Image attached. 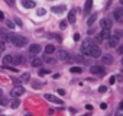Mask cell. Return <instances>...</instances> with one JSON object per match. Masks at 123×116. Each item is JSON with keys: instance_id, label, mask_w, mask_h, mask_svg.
<instances>
[{"instance_id": "1", "label": "cell", "mask_w": 123, "mask_h": 116, "mask_svg": "<svg viewBox=\"0 0 123 116\" xmlns=\"http://www.w3.org/2000/svg\"><path fill=\"white\" fill-rule=\"evenodd\" d=\"M10 41H12V44L15 46H25L28 44V39L23 38V36H20V35H12L10 36Z\"/></svg>"}, {"instance_id": "2", "label": "cell", "mask_w": 123, "mask_h": 116, "mask_svg": "<svg viewBox=\"0 0 123 116\" xmlns=\"http://www.w3.org/2000/svg\"><path fill=\"white\" fill-rule=\"evenodd\" d=\"M90 71H91V74H96V76H100V77L106 74V70H104L103 65H93L90 68Z\"/></svg>"}, {"instance_id": "3", "label": "cell", "mask_w": 123, "mask_h": 116, "mask_svg": "<svg viewBox=\"0 0 123 116\" xmlns=\"http://www.w3.org/2000/svg\"><path fill=\"white\" fill-rule=\"evenodd\" d=\"M90 55H91V57H94V58H98V57L101 55V49H100V46H98V45H96V44H93V45H91Z\"/></svg>"}, {"instance_id": "4", "label": "cell", "mask_w": 123, "mask_h": 116, "mask_svg": "<svg viewBox=\"0 0 123 116\" xmlns=\"http://www.w3.org/2000/svg\"><path fill=\"white\" fill-rule=\"evenodd\" d=\"M91 45H93V42H90V41H86V42L83 44V46H81V52H83L84 55H90Z\"/></svg>"}, {"instance_id": "5", "label": "cell", "mask_w": 123, "mask_h": 116, "mask_svg": "<svg viewBox=\"0 0 123 116\" xmlns=\"http://www.w3.org/2000/svg\"><path fill=\"white\" fill-rule=\"evenodd\" d=\"M25 93V89L22 87V86H18V87H15L13 90H12V96L13 97H19V96H22Z\"/></svg>"}, {"instance_id": "6", "label": "cell", "mask_w": 123, "mask_h": 116, "mask_svg": "<svg viewBox=\"0 0 123 116\" xmlns=\"http://www.w3.org/2000/svg\"><path fill=\"white\" fill-rule=\"evenodd\" d=\"M45 99L49 100V102H52V103H56V104H62V100L55 97V96H52V94H45Z\"/></svg>"}, {"instance_id": "7", "label": "cell", "mask_w": 123, "mask_h": 116, "mask_svg": "<svg viewBox=\"0 0 123 116\" xmlns=\"http://www.w3.org/2000/svg\"><path fill=\"white\" fill-rule=\"evenodd\" d=\"M100 26H101V29H110L111 28V20L110 19H101Z\"/></svg>"}, {"instance_id": "8", "label": "cell", "mask_w": 123, "mask_h": 116, "mask_svg": "<svg viewBox=\"0 0 123 116\" xmlns=\"http://www.w3.org/2000/svg\"><path fill=\"white\" fill-rule=\"evenodd\" d=\"M117 45H119V36L114 35V36H111V38L109 39V46L113 48V46H117Z\"/></svg>"}, {"instance_id": "9", "label": "cell", "mask_w": 123, "mask_h": 116, "mask_svg": "<svg viewBox=\"0 0 123 116\" xmlns=\"http://www.w3.org/2000/svg\"><path fill=\"white\" fill-rule=\"evenodd\" d=\"M29 52H31V54H33V55H36V54H39V52H41V46H39L38 44H33V45H31V46H29Z\"/></svg>"}, {"instance_id": "10", "label": "cell", "mask_w": 123, "mask_h": 116, "mask_svg": "<svg viewBox=\"0 0 123 116\" xmlns=\"http://www.w3.org/2000/svg\"><path fill=\"white\" fill-rule=\"evenodd\" d=\"M22 6L26 9H32V7H35V2L33 0H22Z\"/></svg>"}, {"instance_id": "11", "label": "cell", "mask_w": 123, "mask_h": 116, "mask_svg": "<svg viewBox=\"0 0 123 116\" xmlns=\"http://www.w3.org/2000/svg\"><path fill=\"white\" fill-rule=\"evenodd\" d=\"M58 58H59V60H68V58H70V54H68L67 51H64V49H59V51H58Z\"/></svg>"}, {"instance_id": "12", "label": "cell", "mask_w": 123, "mask_h": 116, "mask_svg": "<svg viewBox=\"0 0 123 116\" xmlns=\"http://www.w3.org/2000/svg\"><path fill=\"white\" fill-rule=\"evenodd\" d=\"M113 15H114V19H116V20H122V19H123V9H122V7L116 9Z\"/></svg>"}, {"instance_id": "13", "label": "cell", "mask_w": 123, "mask_h": 116, "mask_svg": "<svg viewBox=\"0 0 123 116\" xmlns=\"http://www.w3.org/2000/svg\"><path fill=\"white\" fill-rule=\"evenodd\" d=\"M65 10H67V7H65V6H54V7H52V12H54V13H56V15L64 13Z\"/></svg>"}, {"instance_id": "14", "label": "cell", "mask_w": 123, "mask_h": 116, "mask_svg": "<svg viewBox=\"0 0 123 116\" xmlns=\"http://www.w3.org/2000/svg\"><path fill=\"white\" fill-rule=\"evenodd\" d=\"M100 36H101L103 39H110V38H111L110 29H101V32H100Z\"/></svg>"}, {"instance_id": "15", "label": "cell", "mask_w": 123, "mask_h": 116, "mask_svg": "<svg viewBox=\"0 0 123 116\" xmlns=\"http://www.w3.org/2000/svg\"><path fill=\"white\" fill-rule=\"evenodd\" d=\"M75 20H77L75 10H71V12H68V22H70V23H75Z\"/></svg>"}, {"instance_id": "16", "label": "cell", "mask_w": 123, "mask_h": 116, "mask_svg": "<svg viewBox=\"0 0 123 116\" xmlns=\"http://www.w3.org/2000/svg\"><path fill=\"white\" fill-rule=\"evenodd\" d=\"M91 6H93V0H87V2H86V6H84V13H86V15L91 10Z\"/></svg>"}, {"instance_id": "17", "label": "cell", "mask_w": 123, "mask_h": 116, "mask_svg": "<svg viewBox=\"0 0 123 116\" xmlns=\"http://www.w3.org/2000/svg\"><path fill=\"white\" fill-rule=\"evenodd\" d=\"M101 61H103L104 64H111V63H113V57H111V55H104V57L101 58Z\"/></svg>"}, {"instance_id": "18", "label": "cell", "mask_w": 123, "mask_h": 116, "mask_svg": "<svg viewBox=\"0 0 123 116\" xmlns=\"http://www.w3.org/2000/svg\"><path fill=\"white\" fill-rule=\"evenodd\" d=\"M3 63H5V65L13 64V57H12V55H6V57L3 58Z\"/></svg>"}, {"instance_id": "19", "label": "cell", "mask_w": 123, "mask_h": 116, "mask_svg": "<svg viewBox=\"0 0 123 116\" xmlns=\"http://www.w3.org/2000/svg\"><path fill=\"white\" fill-rule=\"evenodd\" d=\"M19 106H20V100H19V99H13V100L10 102V107H12V109H18Z\"/></svg>"}, {"instance_id": "20", "label": "cell", "mask_w": 123, "mask_h": 116, "mask_svg": "<svg viewBox=\"0 0 123 116\" xmlns=\"http://www.w3.org/2000/svg\"><path fill=\"white\" fill-rule=\"evenodd\" d=\"M23 60H22V55H18V57H13V65H19L22 64Z\"/></svg>"}, {"instance_id": "21", "label": "cell", "mask_w": 123, "mask_h": 116, "mask_svg": "<svg viewBox=\"0 0 123 116\" xmlns=\"http://www.w3.org/2000/svg\"><path fill=\"white\" fill-rule=\"evenodd\" d=\"M42 65V60L41 58H33L32 60V67H41Z\"/></svg>"}, {"instance_id": "22", "label": "cell", "mask_w": 123, "mask_h": 116, "mask_svg": "<svg viewBox=\"0 0 123 116\" xmlns=\"http://www.w3.org/2000/svg\"><path fill=\"white\" fill-rule=\"evenodd\" d=\"M54 51H55V46H54V45H46V46H45V54H46V55L52 54Z\"/></svg>"}, {"instance_id": "23", "label": "cell", "mask_w": 123, "mask_h": 116, "mask_svg": "<svg viewBox=\"0 0 123 116\" xmlns=\"http://www.w3.org/2000/svg\"><path fill=\"white\" fill-rule=\"evenodd\" d=\"M9 39H10V36H9L7 33H2V35H0V42L5 44V42H7Z\"/></svg>"}, {"instance_id": "24", "label": "cell", "mask_w": 123, "mask_h": 116, "mask_svg": "<svg viewBox=\"0 0 123 116\" xmlns=\"http://www.w3.org/2000/svg\"><path fill=\"white\" fill-rule=\"evenodd\" d=\"M74 60H75V63H80V64H83V63H86V60L81 57V55H75L74 57Z\"/></svg>"}, {"instance_id": "25", "label": "cell", "mask_w": 123, "mask_h": 116, "mask_svg": "<svg viewBox=\"0 0 123 116\" xmlns=\"http://www.w3.org/2000/svg\"><path fill=\"white\" fill-rule=\"evenodd\" d=\"M96 19H97V15H93V16H90V18H88V20H87V25H93V23L96 22Z\"/></svg>"}, {"instance_id": "26", "label": "cell", "mask_w": 123, "mask_h": 116, "mask_svg": "<svg viewBox=\"0 0 123 116\" xmlns=\"http://www.w3.org/2000/svg\"><path fill=\"white\" fill-rule=\"evenodd\" d=\"M71 73H74V74H80L83 70H81V67H71V70H70Z\"/></svg>"}, {"instance_id": "27", "label": "cell", "mask_w": 123, "mask_h": 116, "mask_svg": "<svg viewBox=\"0 0 123 116\" xmlns=\"http://www.w3.org/2000/svg\"><path fill=\"white\" fill-rule=\"evenodd\" d=\"M45 13H46V10H45L43 7L38 9V12H36V15H38V16H45Z\"/></svg>"}, {"instance_id": "28", "label": "cell", "mask_w": 123, "mask_h": 116, "mask_svg": "<svg viewBox=\"0 0 123 116\" xmlns=\"http://www.w3.org/2000/svg\"><path fill=\"white\" fill-rule=\"evenodd\" d=\"M29 78H31L29 73H23V74H22V80H23V81H29Z\"/></svg>"}, {"instance_id": "29", "label": "cell", "mask_w": 123, "mask_h": 116, "mask_svg": "<svg viewBox=\"0 0 123 116\" xmlns=\"http://www.w3.org/2000/svg\"><path fill=\"white\" fill-rule=\"evenodd\" d=\"M6 25H7L10 29H13V28H15V23H13L12 20H6Z\"/></svg>"}, {"instance_id": "30", "label": "cell", "mask_w": 123, "mask_h": 116, "mask_svg": "<svg viewBox=\"0 0 123 116\" xmlns=\"http://www.w3.org/2000/svg\"><path fill=\"white\" fill-rule=\"evenodd\" d=\"M106 90H107V87H106V86H100V87H98V91H100V93H104Z\"/></svg>"}, {"instance_id": "31", "label": "cell", "mask_w": 123, "mask_h": 116, "mask_svg": "<svg viewBox=\"0 0 123 116\" xmlns=\"http://www.w3.org/2000/svg\"><path fill=\"white\" fill-rule=\"evenodd\" d=\"M49 71L48 70H39V76H45V74H48Z\"/></svg>"}, {"instance_id": "32", "label": "cell", "mask_w": 123, "mask_h": 116, "mask_svg": "<svg viewBox=\"0 0 123 116\" xmlns=\"http://www.w3.org/2000/svg\"><path fill=\"white\" fill-rule=\"evenodd\" d=\"M32 86H33V87H35V89H41V87H42V86H43V84H42V83H41V84H39V83H33V84H32Z\"/></svg>"}, {"instance_id": "33", "label": "cell", "mask_w": 123, "mask_h": 116, "mask_svg": "<svg viewBox=\"0 0 123 116\" xmlns=\"http://www.w3.org/2000/svg\"><path fill=\"white\" fill-rule=\"evenodd\" d=\"M109 81H110V84H114V83H116V77H114V76H111Z\"/></svg>"}, {"instance_id": "34", "label": "cell", "mask_w": 123, "mask_h": 116, "mask_svg": "<svg viewBox=\"0 0 123 116\" xmlns=\"http://www.w3.org/2000/svg\"><path fill=\"white\" fill-rule=\"evenodd\" d=\"M116 116H123V109H119V110L116 112Z\"/></svg>"}, {"instance_id": "35", "label": "cell", "mask_w": 123, "mask_h": 116, "mask_svg": "<svg viewBox=\"0 0 123 116\" xmlns=\"http://www.w3.org/2000/svg\"><path fill=\"white\" fill-rule=\"evenodd\" d=\"M59 26H61V29H65V28H67V22H61Z\"/></svg>"}, {"instance_id": "36", "label": "cell", "mask_w": 123, "mask_h": 116, "mask_svg": "<svg viewBox=\"0 0 123 116\" xmlns=\"http://www.w3.org/2000/svg\"><path fill=\"white\" fill-rule=\"evenodd\" d=\"M5 2H6L7 5H10V6H13V5H15V0H5Z\"/></svg>"}, {"instance_id": "37", "label": "cell", "mask_w": 123, "mask_h": 116, "mask_svg": "<svg viewBox=\"0 0 123 116\" xmlns=\"http://www.w3.org/2000/svg\"><path fill=\"white\" fill-rule=\"evenodd\" d=\"M5 51V45H3V42H0V54H2Z\"/></svg>"}, {"instance_id": "38", "label": "cell", "mask_w": 123, "mask_h": 116, "mask_svg": "<svg viewBox=\"0 0 123 116\" xmlns=\"http://www.w3.org/2000/svg\"><path fill=\"white\" fill-rule=\"evenodd\" d=\"M73 38H74V41H78V39H80V33H74Z\"/></svg>"}, {"instance_id": "39", "label": "cell", "mask_w": 123, "mask_h": 116, "mask_svg": "<svg viewBox=\"0 0 123 116\" xmlns=\"http://www.w3.org/2000/svg\"><path fill=\"white\" fill-rule=\"evenodd\" d=\"M100 107L104 110V109H107V104H106V103H101V104H100Z\"/></svg>"}, {"instance_id": "40", "label": "cell", "mask_w": 123, "mask_h": 116, "mask_svg": "<svg viewBox=\"0 0 123 116\" xmlns=\"http://www.w3.org/2000/svg\"><path fill=\"white\" fill-rule=\"evenodd\" d=\"M0 103H6V99L2 97V94H0Z\"/></svg>"}, {"instance_id": "41", "label": "cell", "mask_w": 123, "mask_h": 116, "mask_svg": "<svg viewBox=\"0 0 123 116\" xmlns=\"http://www.w3.org/2000/svg\"><path fill=\"white\" fill-rule=\"evenodd\" d=\"M119 54H120V55H123V45H122V46H119Z\"/></svg>"}, {"instance_id": "42", "label": "cell", "mask_w": 123, "mask_h": 116, "mask_svg": "<svg viewBox=\"0 0 123 116\" xmlns=\"http://www.w3.org/2000/svg\"><path fill=\"white\" fill-rule=\"evenodd\" d=\"M58 93H59V94H61V96H64V94H65V91H64V90H62V89H59V90H58Z\"/></svg>"}, {"instance_id": "43", "label": "cell", "mask_w": 123, "mask_h": 116, "mask_svg": "<svg viewBox=\"0 0 123 116\" xmlns=\"http://www.w3.org/2000/svg\"><path fill=\"white\" fill-rule=\"evenodd\" d=\"M43 61H46V63H52V60H51L49 57H45V60H43Z\"/></svg>"}, {"instance_id": "44", "label": "cell", "mask_w": 123, "mask_h": 116, "mask_svg": "<svg viewBox=\"0 0 123 116\" xmlns=\"http://www.w3.org/2000/svg\"><path fill=\"white\" fill-rule=\"evenodd\" d=\"M16 23H18L19 26H22V22H20V19H18V18H16Z\"/></svg>"}, {"instance_id": "45", "label": "cell", "mask_w": 123, "mask_h": 116, "mask_svg": "<svg viewBox=\"0 0 123 116\" xmlns=\"http://www.w3.org/2000/svg\"><path fill=\"white\" fill-rule=\"evenodd\" d=\"M3 19H5V15H3L2 12H0V20H3Z\"/></svg>"}, {"instance_id": "46", "label": "cell", "mask_w": 123, "mask_h": 116, "mask_svg": "<svg viewBox=\"0 0 123 116\" xmlns=\"http://www.w3.org/2000/svg\"><path fill=\"white\" fill-rule=\"evenodd\" d=\"M120 109H123V102H122V103H120Z\"/></svg>"}, {"instance_id": "47", "label": "cell", "mask_w": 123, "mask_h": 116, "mask_svg": "<svg viewBox=\"0 0 123 116\" xmlns=\"http://www.w3.org/2000/svg\"><path fill=\"white\" fill-rule=\"evenodd\" d=\"M83 116H90V113H86V115H83Z\"/></svg>"}, {"instance_id": "48", "label": "cell", "mask_w": 123, "mask_h": 116, "mask_svg": "<svg viewBox=\"0 0 123 116\" xmlns=\"http://www.w3.org/2000/svg\"><path fill=\"white\" fill-rule=\"evenodd\" d=\"M120 3H122V5H123V0H120Z\"/></svg>"}, {"instance_id": "49", "label": "cell", "mask_w": 123, "mask_h": 116, "mask_svg": "<svg viewBox=\"0 0 123 116\" xmlns=\"http://www.w3.org/2000/svg\"><path fill=\"white\" fill-rule=\"evenodd\" d=\"M122 65H123V58H122Z\"/></svg>"}, {"instance_id": "50", "label": "cell", "mask_w": 123, "mask_h": 116, "mask_svg": "<svg viewBox=\"0 0 123 116\" xmlns=\"http://www.w3.org/2000/svg\"><path fill=\"white\" fill-rule=\"evenodd\" d=\"M26 116H32V115H26Z\"/></svg>"}, {"instance_id": "51", "label": "cell", "mask_w": 123, "mask_h": 116, "mask_svg": "<svg viewBox=\"0 0 123 116\" xmlns=\"http://www.w3.org/2000/svg\"><path fill=\"white\" fill-rule=\"evenodd\" d=\"M0 94H2V90H0Z\"/></svg>"}]
</instances>
